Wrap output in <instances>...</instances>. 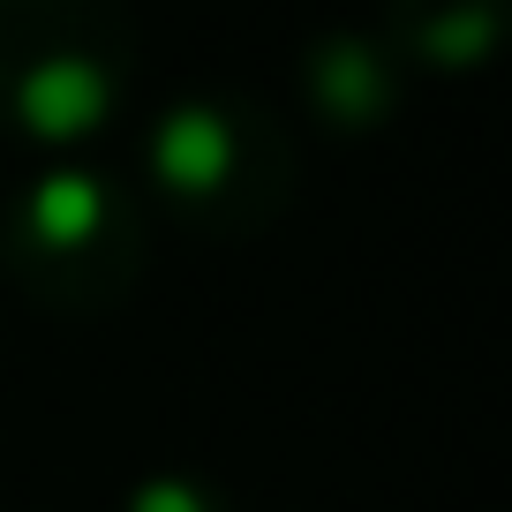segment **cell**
<instances>
[{
	"mask_svg": "<svg viewBox=\"0 0 512 512\" xmlns=\"http://www.w3.org/2000/svg\"><path fill=\"white\" fill-rule=\"evenodd\" d=\"M113 512H241V505H234V497H226L211 475H189V467H159V475L128 482Z\"/></svg>",
	"mask_w": 512,
	"mask_h": 512,
	"instance_id": "6",
	"label": "cell"
},
{
	"mask_svg": "<svg viewBox=\"0 0 512 512\" xmlns=\"http://www.w3.org/2000/svg\"><path fill=\"white\" fill-rule=\"evenodd\" d=\"M302 144L249 83H181L136 128V196L196 241H256L294 211Z\"/></svg>",
	"mask_w": 512,
	"mask_h": 512,
	"instance_id": "1",
	"label": "cell"
},
{
	"mask_svg": "<svg viewBox=\"0 0 512 512\" xmlns=\"http://www.w3.org/2000/svg\"><path fill=\"white\" fill-rule=\"evenodd\" d=\"M144 83L136 0H0V136L46 159L121 128Z\"/></svg>",
	"mask_w": 512,
	"mask_h": 512,
	"instance_id": "2",
	"label": "cell"
},
{
	"mask_svg": "<svg viewBox=\"0 0 512 512\" xmlns=\"http://www.w3.org/2000/svg\"><path fill=\"white\" fill-rule=\"evenodd\" d=\"M512 0H377V38L415 83H467L505 53Z\"/></svg>",
	"mask_w": 512,
	"mask_h": 512,
	"instance_id": "5",
	"label": "cell"
},
{
	"mask_svg": "<svg viewBox=\"0 0 512 512\" xmlns=\"http://www.w3.org/2000/svg\"><path fill=\"white\" fill-rule=\"evenodd\" d=\"M0 272L46 317H113L151 272V211L136 181L98 159H46L0 204Z\"/></svg>",
	"mask_w": 512,
	"mask_h": 512,
	"instance_id": "3",
	"label": "cell"
},
{
	"mask_svg": "<svg viewBox=\"0 0 512 512\" xmlns=\"http://www.w3.org/2000/svg\"><path fill=\"white\" fill-rule=\"evenodd\" d=\"M407 68L400 53L377 38V23H324L294 53V98H302L309 128L332 144H369L407 113Z\"/></svg>",
	"mask_w": 512,
	"mask_h": 512,
	"instance_id": "4",
	"label": "cell"
}]
</instances>
